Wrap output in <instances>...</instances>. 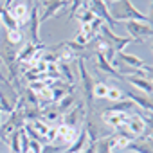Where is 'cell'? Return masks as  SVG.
<instances>
[{"instance_id":"obj_27","label":"cell","mask_w":153,"mask_h":153,"mask_svg":"<svg viewBox=\"0 0 153 153\" xmlns=\"http://www.w3.org/2000/svg\"><path fill=\"white\" fill-rule=\"evenodd\" d=\"M25 4H27L29 7H33V4H34V0H25Z\"/></svg>"},{"instance_id":"obj_5","label":"cell","mask_w":153,"mask_h":153,"mask_svg":"<svg viewBox=\"0 0 153 153\" xmlns=\"http://www.w3.org/2000/svg\"><path fill=\"white\" fill-rule=\"evenodd\" d=\"M128 34L131 40H144V38H151L153 34V27L151 24H144V22H126L124 24Z\"/></svg>"},{"instance_id":"obj_20","label":"cell","mask_w":153,"mask_h":153,"mask_svg":"<svg viewBox=\"0 0 153 153\" xmlns=\"http://www.w3.org/2000/svg\"><path fill=\"white\" fill-rule=\"evenodd\" d=\"M105 99H110V101L117 103V101L124 99V92H123L121 88H115V87H108V92H106V97H105Z\"/></svg>"},{"instance_id":"obj_7","label":"cell","mask_w":153,"mask_h":153,"mask_svg":"<svg viewBox=\"0 0 153 153\" xmlns=\"http://www.w3.org/2000/svg\"><path fill=\"white\" fill-rule=\"evenodd\" d=\"M126 121H128V114L114 112V110H108V108H105V112H103V123L108 124V126H112V128L124 130Z\"/></svg>"},{"instance_id":"obj_24","label":"cell","mask_w":153,"mask_h":153,"mask_svg":"<svg viewBox=\"0 0 153 153\" xmlns=\"http://www.w3.org/2000/svg\"><path fill=\"white\" fill-rule=\"evenodd\" d=\"M78 18H79V24H90V22H92L96 16H94V13H92V11L87 7V9H85V11H83V13H81Z\"/></svg>"},{"instance_id":"obj_6","label":"cell","mask_w":153,"mask_h":153,"mask_svg":"<svg viewBox=\"0 0 153 153\" xmlns=\"http://www.w3.org/2000/svg\"><path fill=\"white\" fill-rule=\"evenodd\" d=\"M83 119H85V105L76 103V106H72L68 112H65L61 115V124H67L70 128H78Z\"/></svg>"},{"instance_id":"obj_18","label":"cell","mask_w":153,"mask_h":153,"mask_svg":"<svg viewBox=\"0 0 153 153\" xmlns=\"http://www.w3.org/2000/svg\"><path fill=\"white\" fill-rule=\"evenodd\" d=\"M96 65H97V68H99V70H103V72H106V74H112L114 78H119V79H123L121 76L117 74V70L112 67V63H110V61H106V59L103 58V54H99V52L96 54Z\"/></svg>"},{"instance_id":"obj_8","label":"cell","mask_w":153,"mask_h":153,"mask_svg":"<svg viewBox=\"0 0 153 153\" xmlns=\"http://www.w3.org/2000/svg\"><path fill=\"white\" fill-rule=\"evenodd\" d=\"M29 31H31V43L34 45H40V16H38V7H31V13H29Z\"/></svg>"},{"instance_id":"obj_3","label":"cell","mask_w":153,"mask_h":153,"mask_svg":"<svg viewBox=\"0 0 153 153\" xmlns=\"http://www.w3.org/2000/svg\"><path fill=\"white\" fill-rule=\"evenodd\" d=\"M99 34H101V38H105V40L108 42V45H110L115 52H123V49H124L126 45H130L131 42H135V40H131V38H126V36H119V34H115V33H114L110 27H106L105 24L101 25Z\"/></svg>"},{"instance_id":"obj_17","label":"cell","mask_w":153,"mask_h":153,"mask_svg":"<svg viewBox=\"0 0 153 153\" xmlns=\"http://www.w3.org/2000/svg\"><path fill=\"white\" fill-rule=\"evenodd\" d=\"M0 25H4V27H6V31L20 29V24L13 18L11 11H9V9H4V7H0Z\"/></svg>"},{"instance_id":"obj_10","label":"cell","mask_w":153,"mask_h":153,"mask_svg":"<svg viewBox=\"0 0 153 153\" xmlns=\"http://www.w3.org/2000/svg\"><path fill=\"white\" fill-rule=\"evenodd\" d=\"M117 58L124 63V65H128V67H131V68H140V70H146V72H151V67L148 65V63H144L140 58H137L135 54H126V52H117Z\"/></svg>"},{"instance_id":"obj_12","label":"cell","mask_w":153,"mask_h":153,"mask_svg":"<svg viewBox=\"0 0 153 153\" xmlns=\"http://www.w3.org/2000/svg\"><path fill=\"white\" fill-rule=\"evenodd\" d=\"M128 99H131L140 110H146V112H151V97L148 96V94H142V92H131V90H128L126 94H124Z\"/></svg>"},{"instance_id":"obj_4","label":"cell","mask_w":153,"mask_h":153,"mask_svg":"<svg viewBox=\"0 0 153 153\" xmlns=\"http://www.w3.org/2000/svg\"><path fill=\"white\" fill-rule=\"evenodd\" d=\"M90 2V6H88V9L94 13V16L96 18H99L106 27H110V29H115L117 27V22L110 16V13H108V4L105 2V0H88Z\"/></svg>"},{"instance_id":"obj_16","label":"cell","mask_w":153,"mask_h":153,"mask_svg":"<svg viewBox=\"0 0 153 153\" xmlns=\"http://www.w3.org/2000/svg\"><path fill=\"white\" fill-rule=\"evenodd\" d=\"M29 13H31V7L25 4V2H16L13 7H11V15L13 18L20 24V22H27L29 20Z\"/></svg>"},{"instance_id":"obj_21","label":"cell","mask_w":153,"mask_h":153,"mask_svg":"<svg viewBox=\"0 0 153 153\" xmlns=\"http://www.w3.org/2000/svg\"><path fill=\"white\" fill-rule=\"evenodd\" d=\"M6 38H7L13 45H18V43H22V40H24V33H22L20 29H15V31H6Z\"/></svg>"},{"instance_id":"obj_15","label":"cell","mask_w":153,"mask_h":153,"mask_svg":"<svg viewBox=\"0 0 153 153\" xmlns=\"http://www.w3.org/2000/svg\"><path fill=\"white\" fill-rule=\"evenodd\" d=\"M43 45L40 43V45H34V43H27L18 54H16V61L18 63H29L33 58H34V54L36 52H40V49H42Z\"/></svg>"},{"instance_id":"obj_26","label":"cell","mask_w":153,"mask_h":153,"mask_svg":"<svg viewBox=\"0 0 153 153\" xmlns=\"http://www.w3.org/2000/svg\"><path fill=\"white\" fill-rule=\"evenodd\" d=\"M2 67H4V63H2V59H0V68H2ZM0 81H2V83H4L6 87H11V83L7 81V78H6L4 74H2V70H0Z\"/></svg>"},{"instance_id":"obj_30","label":"cell","mask_w":153,"mask_h":153,"mask_svg":"<svg viewBox=\"0 0 153 153\" xmlns=\"http://www.w3.org/2000/svg\"><path fill=\"white\" fill-rule=\"evenodd\" d=\"M0 115H2V112H0Z\"/></svg>"},{"instance_id":"obj_25","label":"cell","mask_w":153,"mask_h":153,"mask_svg":"<svg viewBox=\"0 0 153 153\" xmlns=\"http://www.w3.org/2000/svg\"><path fill=\"white\" fill-rule=\"evenodd\" d=\"M83 2H85V0H70V4H72V6H70V15H68L70 18H72V16H76V15H78V11L81 9Z\"/></svg>"},{"instance_id":"obj_11","label":"cell","mask_w":153,"mask_h":153,"mask_svg":"<svg viewBox=\"0 0 153 153\" xmlns=\"http://www.w3.org/2000/svg\"><path fill=\"white\" fill-rule=\"evenodd\" d=\"M65 6H68L65 0H47L45 2V9H43V13H42V16H40V24H43V22H47L52 15H56L59 9H63Z\"/></svg>"},{"instance_id":"obj_31","label":"cell","mask_w":153,"mask_h":153,"mask_svg":"<svg viewBox=\"0 0 153 153\" xmlns=\"http://www.w3.org/2000/svg\"><path fill=\"white\" fill-rule=\"evenodd\" d=\"M0 7H2V6H0Z\"/></svg>"},{"instance_id":"obj_14","label":"cell","mask_w":153,"mask_h":153,"mask_svg":"<svg viewBox=\"0 0 153 153\" xmlns=\"http://www.w3.org/2000/svg\"><path fill=\"white\" fill-rule=\"evenodd\" d=\"M56 130H58L56 142L59 140V142H61V144H65V146H70V142L76 139V135H78L76 128H70V126H67V124H58V126H56Z\"/></svg>"},{"instance_id":"obj_13","label":"cell","mask_w":153,"mask_h":153,"mask_svg":"<svg viewBox=\"0 0 153 153\" xmlns=\"http://www.w3.org/2000/svg\"><path fill=\"white\" fill-rule=\"evenodd\" d=\"M124 81H128L130 85H133L139 92L142 94H151L153 87H151V79H146V78H140V76H126V78H123Z\"/></svg>"},{"instance_id":"obj_1","label":"cell","mask_w":153,"mask_h":153,"mask_svg":"<svg viewBox=\"0 0 153 153\" xmlns=\"http://www.w3.org/2000/svg\"><path fill=\"white\" fill-rule=\"evenodd\" d=\"M108 13L110 16L119 24V22H144V24H151V16L144 15L142 11L135 9V6L131 4V0H114L108 4Z\"/></svg>"},{"instance_id":"obj_19","label":"cell","mask_w":153,"mask_h":153,"mask_svg":"<svg viewBox=\"0 0 153 153\" xmlns=\"http://www.w3.org/2000/svg\"><path fill=\"white\" fill-rule=\"evenodd\" d=\"M76 103V97H74V94H67V96H63L58 103H54V106H56V110L63 115L65 112H68L70 108H72V105Z\"/></svg>"},{"instance_id":"obj_28","label":"cell","mask_w":153,"mask_h":153,"mask_svg":"<svg viewBox=\"0 0 153 153\" xmlns=\"http://www.w3.org/2000/svg\"><path fill=\"white\" fill-rule=\"evenodd\" d=\"M105 2H106V4H110V2H114V0H105Z\"/></svg>"},{"instance_id":"obj_9","label":"cell","mask_w":153,"mask_h":153,"mask_svg":"<svg viewBox=\"0 0 153 153\" xmlns=\"http://www.w3.org/2000/svg\"><path fill=\"white\" fill-rule=\"evenodd\" d=\"M88 142H90L88 133H87V130L83 128V130L78 131V135H76V139L70 142V146H67L65 153H79V151H83V149L88 146Z\"/></svg>"},{"instance_id":"obj_22","label":"cell","mask_w":153,"mask_h":153,"mask_svg":"<svg viewBox=\"0 0 153 153\" xmlns=\"http://www.w3.org/2000/svg\"><path fill=\"white\" fill-rule=\"evenodd\" d=\"M9 142H7V146L11 148V151L13 153H20V135H18V130L16 131H13L11 135H9Z\"/></svg>"},{"instance_id":"obj_29","label":"cell","mask_w":153,"mask_h":153,"mask_svg":"<svg viewBox=\"0 0 153 153\" xmlns=\"http://www.w3.org/2000/svg\"><path fill=\"white\" fill-rule=\"evenodd\" d=\"M65 2H67V4H68V2H70V0H65Z\"/></svg>"},{"instance_id":"obj_2","label":"cell","mask_w":153,"mask_h":153,"mask_svg":"<svg viewBox=\"0 0 153 153\" xmlns=\"http://www.w3.org/2000/svg\"><path fill=\"white\" fill-rule=\"evenodd\" d=\"M78 72H79V78H81V87H83V92H85V103L88 108H92L94 105V87L97 81H94L92 74L88 72L87 68V61L83 58H78Z\"/></svg>"},{"instance_id":"obj_23","label":"cell","mask_w":153,"mask_h":153,"mask_svg":"<svg viewBox=\"0 0 153 153\" xmlns=\"http://www.w3.org/2000/svg\"><path fill=\"white\" fill-rule=\"evenodd\" d=\"M106 92H108V85L106 83H96V87H94V99L96 97L105 99L106 97Z\"/></svg>"}]
</instances>
